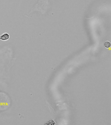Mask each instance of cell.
Wrapping results in <instances>:
<instances>
[{"mask_svg": "<svg viewBox=\"0 0 111 125\" xmlns=\"http://www.w3.org/2000/svg\"><path fill=\"white\" fill-rule=\"evenodd\" d=\"M9 38L10 35L7 33H5L0 36V39L3 41L8 40Z\"/></svg>", "mask_w": 111, "mask_h": 125, "instance_id": "1", "label": "cell"}, {"mask_svg": "<svg viewBox=\"0 0 111 125\" xmlns=\"http://www.w3.org/2000/svg\"><path fill=\"white\" fill-rule=\"evenodd\" d=\"M104 45H105V47L107 48H109L111 46V44L110 42H105V44H104Z\"/></svg>", "mask_w": 111, "mask_h": 125, "instance_id": "2", "label": "cell"}]
</instances>
